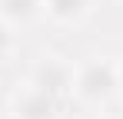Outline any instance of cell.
<instances>
[{"label":"cell","instance_id":"1","mask_svg":"<svg viewBox=\"0 0 123 119\" xmlns=\"http://www.w3.org/2000/svg\"><path fill=\"white\" fill-rule=\"evenodd\" d=\"M117 93H120L117 63H110V60H86L83 66H77L73 96L80 103H86V106H106Z\"/></svg>","mask_w":123,"mask_h":119},{"label":"cell","instance_id":"3","mask_svg":"<svg viewBox=\"0 0 123 119\" xmlns=\"http://www.w3.org/2000/svg\"><path fill=\"white\" fill-rule=\"evenodd\" d=\"M57 116H60V103L30 83L10 96V119H57Z\"/></svg>","mask_w":123,"mask_h":119},{"label":"cell","instance_id":"5","mask_svg":"<svg viewBox=\"0 0 123 119\" xmlns=\"http://www.w3.org/2000/svg\"><path fill=\"white\" fill-rule=\"evenodd\" d=\"M43 13V0H0V20L10 27H30Z\"/></svg>","mask_w":123,"mask_h":119},{"label":"cell","instance_id":"7","mask_svg":"<svg viewBox=\"0 0 123 119\" xmlns=\"http://www.w3.org/2000/svg\"><path fill=\"white\" fill-rule=\"evenodd\" d=\"M117 76H120V93H123V63H117Z\"/></svg>","mask_w":123,"mask_h":119},{"label":"cell","instance_id":"6","mask_svg":"<svg viewBox=\"0 0 123 119\" xmlns=\"http://www.w3.org/2000/svg\"><path fill=\"white\" fill-rule=\"evenodd\" d=\"M13 46H17V40H13V27L0 20V63L13 53Z\"/></svg>","mask_w":123,"mask_h":119},{"label":"cell","instance_id":"4","mask_svg":"<svg viewBox=\"0 0 123 119\" xmlns=\"http://www.w3.org/2000/svg\"><path fill=\"white\" fill-rule=\"evenodd\" d=\"M90 7H93V0H43V13L53 23H63V27L83 23Z\"/></svg>","mask_w":123,"mask_h":119},{"label":"cell","instance_id":"2","mask_svg":"<svg viewBox=\"0 0 123 119\" xmlns=\"http://www.w3.org/2000/svg\"><path fill=\"white\" fill-rule=\"evenodd\" d=\"M73 79H77V66L67 63L63 56H40L37 66L30 70V86H37L40 93L53 96L57 103L73 96Z\"/></svg>","mask_w":123,"mask_h":119}]
</instances>
